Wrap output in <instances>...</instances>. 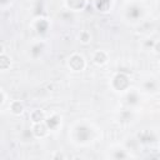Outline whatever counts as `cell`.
<instances>
[{"label":"cell","instance_id":"cell-8","mask_svg":"<svg viewBox=\"0 0 160 160\" xmlns=\"http://www.w3.org/2000/svg\"><path fill=\"white\" fill-rule=\"evenodd\" d=\"M45 51H46V42L41 39H39V40H35L30 44L28 54H29V58L35 61V60L41 59L42 55L45 54Z\"/></svg>","mask_w":160,"mask_h":160},{"label":"cell","instance_id":"cell-2","mask_svg":"<svg viewBox=\"0 0 160 160\" xmlns=\"http://www.w3.org/2000/svg\"><path fill=\"white\" fill-rule=\"evenodd\" d=\"M148 14V8L141 0H129L124 4L121 10L122 20L130 25L140 24Z\"/></svg>","mask_w":160,"mask_h":160},{"label":"cell","instance_id":"cell-19","mask_svg":"<svg viewBox=\"0 0 160 160\" xmlns=\"http://www.w3.org/2000/svg\"><path fill=\"white\" fill-rule=\"evenodd\" d=\"M78 39L80 41V44L82 45H89L91 42V32L89 30H81L78 35Z\"/></svg>","mask_w":160,"mask_h":160},{"label":"cell","instance_id":"cell-11","mask_svg":"<svg viewBox=\"0 0 160 160\" xmlns=\"http://www.w3.org/2000/svg\"><path fill=\"white\" fill-rule=\"evenodd\" d=\"M110 60V55L104 49H98L91 54V62L99 68L105 66Z\"/></svg>","mask_w":160,"mask_h":160},{"label":"cell","instance_id":"cell-22","mask_svg":"<svg viewBox=\"0 0 160 160\" xmlns=\"http://www.w3.org/2000/svg\"><path fill=\"white\" fill-rule=\"evenodd\" d=\"M159 151H160V141H159Z\"/></svg>","mask_w":160,"mask_h":160},{"label":"cell","instance_id":"cell-18","mask_svg":"<svg viewBox=\"0 0 160 160\" xmlns=\"http://www.w3.org/2000/svg\"><path fill=\"white\" fill-rule=\"evenodd\" d=\"M10 66H11V58L5 51H2L0 55V68L2 71H6L8 69H10Z\"/></svg>","mask_w":160,"mask_h":160},{"label":"cell","instance_id":"cell-13","mask_svg":"<svg viewBox=\"0 0 160 160\" xmlns=\"http://www.w3.org/2000/svg\"><path fill=\"white\" fill-rule=\"evenodd\" d=\"M62 2H64L65 9H68L69 11L79 12V11H82L88 6L89 0H62Z\"/></svg>","mask_w":160,"mask_h":160},{"label":"cell","instance_id":"cell-23","mask_svg":"<svg viewBox=\"0 0 160 160\" xmlns=\"http://www.w3.org/2000/svg\"><path fill=\"white\" fill-rule=\"evenodd\" d=\"M159 66H160V62H159Z\"/></svg>","mask_w":160,"mask_h":160},{"label":"cell","instance_id":"cell-5","mask_svg":"<svg viewBox=\"0 0 160 160\" xmlns=\"http://www.w3.org/2000/svg\"><path fill=\"white\" fill-rule=\"evenodd\" d=\"M121 96H122V101H124L125 108L136 111L141 106V90L130 88L128 91L121 94Z\"/></svg>","mask_w":160,"mask_h":160},{"label":"cell","instance_id":"cell-12","mask_svg":"<svg viewBox=\"0 0 160 160\" xmlns=\"http://www.w3.org/2000/svg\"><path fill=\"white\" fill-rule=\"evenodd\" d=\"M139 145H149V144H152L155 140H156V135L152 130L150 129H144L141 131H139L136 135H135Z\"/></svg>","mask_w":160,"mask_h":160},{"label":"cell","instance_id":"cell-14","mask_svg":"<svg viewBox=\"0 0 160 160\" xmlns=\"http://www.w3.org/2000/svg\"><path fill=\"white\" fill-rule=\"evenodd\" d=\"M30 131L36 139H44L50 134V130L45 125V122H38V124H31Z\"/></svg>","mask_w":160,"mask_h":160},{"label":"cell","instance_id":"cell-17","mask_svg":"<svg viewBox=\"0 0 160 160\" xmlns=\"http://www.w3.org/2000/svg\"><path fill=\"white\" fill-rule=\"evenodd\" d=\"M46 118V112L42 111L41 109H34L31 110V112L29 114V119L31 121V124H38V122H44Z\"/></svg>","mask_w":160,"mask_h":160},{"label":"cell","instance_id":"cell-9","mask_svg":"<svg viewBox=\"0 0 160 160\" xmlns=\"http://www.w3.org/2000/svg\"><path fill=\"white\" fill-rule=\"evenodd\" d=\"M44 122L48 126V129L50 130V132H56L62 126V116L59 112H55V111L48 112Z\"/></svg>","mask_w":160,"mask_h":160},{"label":"cell","instance_id":"cell-20","mask_svg":"<svg viewBox=\"0 0 160 160\" xmlns=\"http://www.w3.org/2000/svg\"><path fill=\"white\" fill-rule=\"evenodd\" d=\"M10 98L8 96V94L5 92L4 89L0 90V109H1V112L5 111V109H8L9 104H10Z\"/></svg>","mask_w":160,"mask_h":160},{"label":"cell","instance_id":"cell-7","mask_svg":"<svg viewBox=\"0 0 160 160\" xmlns=\"http://www.w3.org/2000/svg\"><path fill=\"white\" fill-rule=\"evenodd\" d=\"M140 90L146 95H156L160 92V81L154 76H146L140 82Z\"/></svg>","mask_w":160,"mask_h":160},{"label":"cell","instance_id":"cell-15","mask_svg":"<svg viewBox=\"0 0 160 160\" xmlns=\"http://www.w3.org/2000/svg\"><path fill=\"white\" fill-rule=\"evenodd\" d=\"M8 111L11 115H14V116H20L25 111V104L21 100H19V99L11 100L9 106H8Z\"/></svg>","mask_w":160,"mask_h":160},{"label":"cell","instance_id":"cell-4","mask_svg":"<svg viewBox=\"0 0 160 160\" xmlns=\"http://www.w3.org/2000/svg\"><path fill=\"white\" fill-rule=\"evenodd\" d=\"M105 158L114 159V160H125V159H134L135 155L132 151L124 144H114L106 150Z\"/></svg>","mask_w":160,"mask_h":160},{"label":"cell","instance_id":"cell-16","mask_svg":"<svg viewBox=\"0 0 160 160\" xmlns=\"http://www.w3.org/2000/svg\"><path fill=\"white\" fill-rule=\"evenodd\" d=\"M95 10L99 12H108L112 8V0H91Z\"/></svg>","mask_w":160,"mask_h":160},{"label":"cell","instance_id":"cell-6","mask_svg":"<svg viewBox=\"0 0 160 160\" xmlns=\"http://www.w3.org/2000/svg\"><path fill=\"white\" fill-rule=\"evenodd\" d=\"M86 66H88V61L85 56L80 52H72L66 59V68L71 72H81L86 69Z\"/></svg>","mask_w":160,"mask_h":160},{"label":"cell","instance_id":"cell-10","mask_svg":"<svg viewBox=\"0 0 160 160\" xmlns=\"http://www.w3.org/2000/svg\"><path fill=\"white\" fill-rule=\"evenodd\" d=\"M30 26L38 35H45L50 29V21L44 16H38L31 21Z\"/></svg>","mask_w":160,"mask_h":160},{"label":"cell","instance_id":"cell-3","mask_svg":"<svg viewBox=\"0 0 160 160\" xmlns=\"http://www.w3.org/2000/svg\"><path fill=\"white\" fill-rule=\"evenodd\" d=\"M110 89L116 94H124L131 88V79L130 76L124 71H116L112 74L109 81Z\"/></svg>","mask_w":160,"mask_h":160},{"label":"cell","instance_id":"cell-21","mask_svg":"<svg viewBox=\"0 0 160 160\" xmlns=\"http://www.w3.org/2000/svg\"><path fill=\"white\" fill-rule=\"evenodd\" d=\"M151 51L156 55H160V40H155L154 41V45L151 48Z\"/></svg>","mask_w":160,"mask_h":160},{"label":"cell","instance_id":"cell-1","mask_svg":"<svg viewBox=\"0 0 160 160\" xmlns=\"http://www.w3.org/2000/svg\"><path fill=\"white\" fill-rule=\"evenodd\" d=\"M69 141L78 148H86L95 144L100 138V129L89 120H78L69 128Z\"/></svg>","mask_w":160,"mask_h":160}]
</instances>
